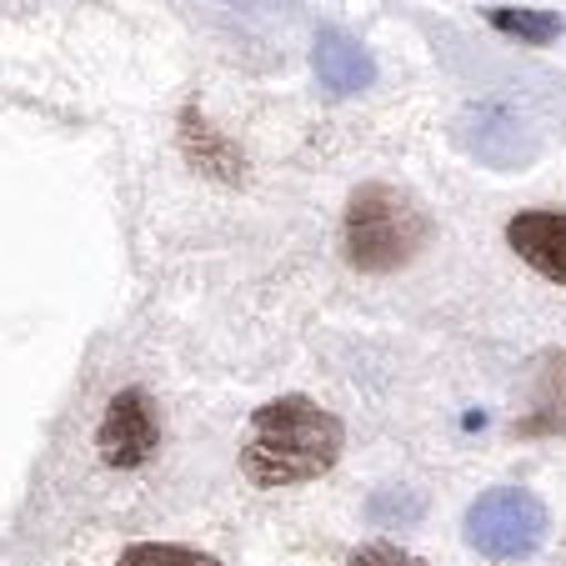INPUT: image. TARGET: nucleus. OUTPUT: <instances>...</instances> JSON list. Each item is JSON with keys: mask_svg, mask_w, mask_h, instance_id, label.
Returning <instances> with one entry per match:
<instances>
[{"mask_svg": "<svg viewBox=\"0 0 566 566\" xmlns=\"http://www.w3.org/2000/svg\"><path fill=\"white\" fill-rule=\"evenodd\" d=\"M346 431L311 396H276L251 411V431L241 441V471L256 486H301L342 461Z\"/></svg>", "mask_w": 566, "mask_h": 566, "instance_id": "obj_1", "label": "nucleus"}, {"mask_svg": "<svg viewBox=\"0 0 566 566\" xmlns=\"http://www.w3.org/2000/svg\"><path fill=\"white\" fill-rule=\"evenodd\" d=\"M427 211L407 191H396L386 181H366L346 201L342 251L366 276H391V271L417 261V251L427 247Z\"/></svg>", "mask_w": 566, "mask_h": 566, "instance_id": "obj_2", "label": "nucleus"}, {"mask_svg": "<svg viewBox=\"0 0 566 566\" xmlns=\"http://www.w3.org/2000/svg\"><path fill=\"white\" fill-rule=\"evenodd\" d=\"M461 532L471 552H481L486 562H522L546 542V506L522 486H496L467 506Z\"/></svg>", "mask_w": 566, "mask_h": 566, "instance_id": "obj_3", "label": "nucleus"}, {"mask_svg": "<svg viewBox=\"0 0 566 566\" xmlns=\"http://www.w3.org/2000/svg\"><path fill=\"white\" fill-rule=\"evenodd\" d=\"M160 447V417H156V401H150L140 386H126L106 401V417L96 427V451L106 467H140L150 461V451Z\"/></svg>", "mask_w": 566, "mask_h": 566, "instance_id": "obj_4", "label": "nucleus"}, {"mask_svg": "<svg viewBox=\"0 0 566 566\" xmlns=\"http://www.w3.org/2000/svg\"><path fill=\"white\" fill-rule=\"evenodd\" d=\"M506 241L536 276L566 286V211H516L506 221Z\"/></svg>", "mask_w": 566, "mask_h": 566, "instance_id": "obj_5", "label": "nucleus"}, {"mask_svg": "<svg viewBox=\"0 0 566 566\" xmlns=\"http://www.w3.org/2000/svg\"><path fill=\"white\" fill-rule=\"evenodd\" d=\"M311 65H316V81L332 91V96H356V91H366V86L376 81L371 51H366L356 35L336 31V25L316 31V45H311Z\"/></svg>", "mask_w": 566, "mask_h": 566, "instance_id": "obj_6", "label": "nucleus"}, {"mask_svg": "<svg viewBox=\"0 0 566 566\" xmlns=\"http://www.w3.org/2000/svg\"><path fill=\"white\" fill-rule=\"evenodd\" d=\"M181 150H186V160H191L196 171L216 176V181H226V186L247 181V156H241V150H235L231 140L201 116V106L181 111Z\"/></svg>", "mask_w": 566, "mask_h": 566, "instance_id": "obj_7", "label": "nucleus"}, {"mask_svg": "<svg viewBox=\"0 0 566 566\" xmlns=\"http://www.w3.org/2000/svg\"><path fill=\"white\" fill-rule=\"evenodd\" d=\"M486 25L502 31L506 41H522V45H552L556 35H562V15L522 11V6H492V11H486Z\"/></svg>", "mask_w": 566, "mask_h": 566, "instance_id": "obj_8", "label": "nucleus"}, {"mask_svg": "<svg viewBox=\"0 0 566 566\" xmlns=\"http://www.w3.org/2000/svg\"><path fill=\"white\" fill-rule=\"evenodd\" d=\"M116 566H221L216 556L196 552V546H171V542H136L120 552Z\"/></svg>", "mask_w": 566, "mask_h": 566, "instance_id": "obj_9", "label": "nucleus"}, {"mask_svg": "<svg viewBox=\"0 0 566 566\" xmlns=\"http://www.w3.org/2000/svg\"><path fill=\"white\" fill-rule=\"evenodd\" d=\"M352 566H427V562L411 556V552H401L396 542H366V546L352 552Z\"/></svg>", "mask_w": 566, "mask_h": 566, "instance_id": "obj_10", "label": "nucleus"}]
</instances>
